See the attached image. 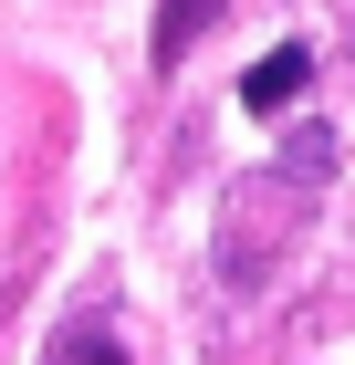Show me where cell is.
<instances>
[{"instance_id": "obj_1", "label": "cell", "mask_w": 355, "mask_h": 365, "mask_svg": "<svg viewBox=\"0 0 355 365\" xmlns=\"http://www.w3.org/2000/svg\"><path fill=\"white\" fill-rule=\"evenodd\" d=\"M303 84H314V53H303V42H282V53H261V63H251L241 105H251V115H282V105H293Z\"/></svg>"}, {"instance_id": "obj_2", "label": "cell", "mask_w": 355, "mask_h": 365, "mask_svg": "<svg viewBox=\"0 0 355 365\" xmlns=\"http://www.w3.org/2000/svg\"><path fill=\"white\" fill-rule=\"evenodd\" d=\"M209 21H219V0H157V31H146V63H157V73H178V63H189V42H199Z\"/></svg>"}, {"instance_id": "obj_3", "label": "cell", "mask_w": 355, "mask_h": 365, "mask_svg": "<svg viewBox=\"0 0 355 365\" xmlns=\"http://www.w3.org/2000/svg\"><path fill=\"white\" fill-rule=\"evenodd\" d=\"M42 365H136V355H126L105 324H63V334L42 344Z\"/></svg>"}]
</instances>
